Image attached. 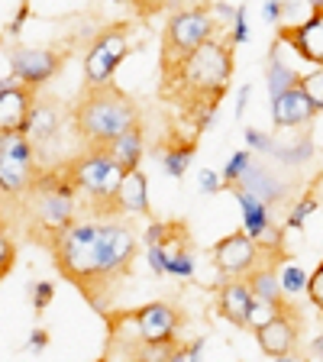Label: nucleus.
Instances as JSON below:
<instances>
[{
    "label": "nucleus",
    "instance_id": "nucleus-1",
    "mask_svg": "<svg viewBox=\"0 0 323 362\" xmlns=\"http://www.w3.org/2000/svg\"><path fill=\"white\" fill-rule=\"evenodd\" d=\"M233 78V45L223 39H207L178 65V71L162 78V94H172L181 104L191 100H220Z\"/></svg>",
    "mask_w": 323,
    "mask_h": 362
},
{
    "label": "nucleus",
    "instance_id": "nucleus-19",
    "mask_svg": "<svg viewBox=\"0 0 323 362\" xmlns=\"http://www.w3.org/2000/svg\"><path fill=\"white\" fill-rule=\"evenodd\" d=\"M233 188H246V191H252V194H259L265 204H278L281 197H285V188H281L275 178H269V168H262V165H252L246 168V175H242L240 181H236Z\"/></svg>",
    "mask_w": 323,
    "mask_h": 362
},
{
    "label": "nucleus",
    "instance_id": "nucleus-5",
    "mask_svg": "<svg viewBox=\"0 0 323 362\" xmlns=\"http://www.w3.org/2000/svg\"><path fill=\"white\" fill-rule=\"evenodd\" d=\"M217 30V16L204 4H191L184 10H175L165 20V33H162V78L178 71V65L194 52L201 42L213 36Z\"/></svg>",
    "mask_w": 323,
    "mask_h": 362
},
{
    "label": "nucleus",
    "instance_id": "nucleus-13",
    "mask_svg": "<svg viewBox=\"0 0 323 362\" xmlns=\"http://www.w3.org/2000/svg\"><path fill=\"white\" fill-rule=\"evenodd\" d=\"M288 45H291L294 55L314 62V65L323 68V4H314L310 16L301 23V26H291V30L278 33Z\"/></svg>",
    "mask_w": 323,
    "mask_h": 362
},
{
    "label": "nucleus",
    "instance_id": "nucleus-20",
    "mask_svg": "<svg viewBox=\"0 0 323 362\" xmlns=\"http://www.w3.org/2000/svg\"><path fill=\"white\" fill-rule=\"evenodd\" d=\"M107 149L113 152V158L120 162L123 168H139V158H143V123H133L127 133H120Z\"/></svg>",
    "mask_w": 323,
    "mask_h": 362
},
{
    "label": "nucleus",
    "instance_id": "nucleus-25",
    "mask_svg": "<svg viewBox=\"0 0 323 362\" xmlns=\"http://www.w3.org/2000/svg\"><path fill=\"white\" fill-rule=\"evenodd\" d=\"M285 308H291V304H275V301H265V298H256L252 314H249V327H252V330H259V327H265L271 317L281 314Z\"/></svg>",
    "mask_w": 323,
    "mask_h": 362
},
{
    "label": "nucleus",
    "instance_id": "nucleus-11",
    "mask_svg": "<svg viewBox=\"0 0 323 362\" xmlns=\"http://www.w3.org/2000/svg\"><path fill=\"white\" fill-rule=\"evenodd\" d=\"M233 194L242 207V230H246L249 236H256L259 246L265 249V256L275 262V259L281 256V230L271 223L269 204L246 188H233Z\"/></svg>",
    "mask_w": 323,
    "mask_h": 362
},
{
    "label": "nucleus",
    "instance_id": "nucleus-40",
    "mask_svg": "<svg viewBox=\"0 0 323 362\" xmlns=\"http://www.w3.org/2000/svg\"><path fill=\"white\" fill-rule=\"evenodd\" d=\"M246 98H249V84L240 90V107H236V117H242V107H246Z\"/></svg>",
    "mask_w": 323,
    "mask_h": 362
},
{
    "label": "nucleus",
    "instance_id": "nucleus-41",
    "mask_svg": "<svg viewBox=\"0 0 323 362\" xmlns=\"http://www.w3.org/2000/svg\"><path fill=\"white\" fill-rule=\"evenodd\" d=\"M42 343H45V333H42V330L33 333V346H42Z\"/></svg>",
    "mask_w": 323,
    "mask_h": 362
},
{
    "label": "nucleus",
    "instance_id": "nucleus-14",
    "mask_svg": "<svg viewBox=\"0 0 323 362\" xmlns=\"http://www.w3.org/2000/svg\"><path fill=\"white\" fill-rule=\"evenodd\" d=\"M298 327H301V320H294V308H285L281 314L271 317L265 327L256 330L259 349L265 356H271V359H285L294 349V343H298Z\"/></svg>",
    "mask_w": 323,
    "mask_h": 362
},
{
    "label": "nucleus",
    "instance_id": "nucleus-42",
    "mask_svg": "<svg viewBox=\"0 0 323 362\" xmlns=\"http://www.w3.org/2000/svg\"><path fill=\"white\" fill-rule=\"evenodd\" d=\"M178 4H194L197 7V4H204V0H178Z\"/></svg>",
    "mask_w": 323,
    "mask_h": 362
},
{
    "label": "nucleus",
    "instance_id": "nucleus-38",
    "mask_svg": "<svg viewBox=\"0 0 323 362\" xmlns=\"http://www.w3.org/2000/svg\"><path fill=\"white\" fill-rule=\"evenodd\" d=\"M281 16V0H265V20H278Z\"/></svg>",
    "mask_w": 323,
    "mask_h": 362
},
{
    "label": "nucleus",
    "instance_id": "nucleus-22",
    "mask_svg": "<svg viewBox=\"0 0 323 362\" xmlns=\"http://www.w3.org/2000/svg\"><path fill=\"white\" fill-rule=\"evenodd\" d=\"M59 123H61V117L52 104H36L30 113V123H26V136L33 139V146L36 143L42 146V143H49V139H55Z\"/></svg>",
    "mask_w": 323,
    "mask_h": 362
},
{
    "label": "nucleus",
    "instance_id": "nucleus-3",
    "mask_svg": "<svg viewBox=\"0 0 323 362\" xmlns=\"http://www.w3.org/2000/svg\"><path fill=\"white\" fill-rule=\"evenodd\" d=\"M55 269L65 275L94 308L104 310L100 291H110L104 285V272H100V223H71L65 233H59L52 243Z\"/></svg>",
    "mask_w": 323,
    "mask_h": 362
},
{
    "label": "nucleus",
    "instance_id": "nucleus-43",
    "mask_svg": "<svg viewBox=\"0 0 323 362\" xmlns=\"http://www.w3.org/2000/svg\"><path fill=\"white\" fill-rule=\"evenodd\" d=\"M314 4H323V0H314Z\"/></svg>",
    "mask_w": 323,
    "mask_h": 362
},
{
    "label": "nucleus",
    "instance_id": "nucleus-10",
    "mask_svg": "<svg viewBox=\"0 0 323 362\" xmlns=\"http://www.w3.org/2000/svg\"><path fill=\"white\" fill-rule=\"evenodd\" d=\"M136 259V236L120 223H100V272H104V285L110 288L129 275Z\"/></svg>",
    "mask_w": 323,
    "mask_h": 362
},
{
    "label": "nucleus",
    "instance_id": "nucleus-17",
    "mask_svg": "<svg viewBox=\"0 0 323 362\" xmlns=\"http://www.w3.org/2000/svg\"><path fill=\"white\" fill-rule=\"evenodd\" d=\"M252 304H256V291H252V285L249 281H226L223 288H220V298H217V310L223 320H230V324L236 327H249V314H252Z\"/></svg>",
    "mask_w": 323,
    "mask_h": 362
},
{
    "label": "nucleus",
    "instance_id": "nucleus-39",
    "mask_svg": "<svg viewBox=\"0 0 323 362\" xmlns=\"http://www.w3.org/2000/svg\"><path fill=\"white\" fill-rule=\"evenodd\" d=\"M310 356H314V359H323V337L314 339V346H310Z\"/></svg>",
    "mask_w": 323,
    "mask_h": 362
},
{
    "label": "nucleus",
    "instance_id": "nucleus-27",
    "mask_svg": "<svg viewBox=\"0 0 323 362\" xmlns=\"http://www.w3.org/2000/svg\"><path fill=\"white\" fill-rule=\"evenodd\" d=\"M301 88L307 90V98L314 100L317 110L323 113V68H320V65H317L314 71H310V75H304V78H301Z\"/></svg>",
    "mask_w": 323,
    "mask_h": 362
},
{
    "label": "nucleus",
    "instance_id": "nucleus-18",
    "mask_svg": "<svg viewBox=\"0 0 323 362\" xmlns=\"http://www.w3.org/2000/svg\"><path fill=\"white\" fill-rule=\"evenodd\" d=\"M117 207L127 214H149V181L143 168H129L117 191Z\"/></svg>",
    "mask_w": 323,
    "mask_h": 362
},
{
    "label": "nucleus",
    "instance_id": "nucleus-29",
    "mask_svg": "<svg viewBox=\"0 0 323 362\" xmlns=\"http://www.w3.org/2000/svg\"><path fill=\"white\" fill-rule=\"evenodd\" d=\"M307 294H310V301L317 304V310H323V262L314 269V275H310L307 281Z\"/></svg>",
    "mask_w": 323,
    "mask_h": 362
},
{
    "label": "nucleus",
    "instance_id": "nucleus-4",
    "mask_svg": "<svg viewBox=\"0 0 323 362\" xmlns=\"http://www.w3.org/2000/svg\"><path fill=\"white\" fill-rule=\"evenodd\" d=\"M65 168L75 181V188L88 194V201L104 207V214L117 211V191L123 185L127 168L113 158V152L107 146H84L81 156L71 158Z\"/></svg>",
    "mask_w": 323,
    "mask_h": 362
},
{
    "label": "nucleus",
    "instance_id": "nucleus-12",
    "mask_svg": "<svg viewBox=\"0 0 323 362\" xmlns=\"http://www.w3.org/2000/svg\"><path fill=\"white\" fill-rule=\"evenodd\" d=\"M59 68H61V59L55 52H49V49H13V55H10L13 78L36 90L45 81H52Z\"/></svg>",
    "mask_w": 323,
    "mask_h": 362
},
{
    "label": "nucleus",
    "instance_id": "nucleus-16",
    "mask_svg": "<svg viewBox=\"0 0 323 362\" xmlns=\"http://www.w3.org/2000/svg\"><path fill=\"white\" fill-rule=\"evenodd\" d=\"M317 104L307 98V90L301 88V84H294V88L281 90V94H275L271 98V120H275V127L288 129V127H304V123H310L317 117Z\"/></svg>",
    "mask_w": 323,
    "mask_h": 362
},
{
    "label": "nucleus",
    "instance_id": "nucleus-7",
    "mask_svg": "<svg viewBox=\"0 0 323 362\" xmlns=\"http://www.w3.org/2000/svg\"><path fill=\"white\" fill-rule=\"evenodd\" d=\"M127 55H129L127 26H110V30H104L90 42L88 52H84V78H88V84H107Z\"/></svg>",
    "mask_w": 323,
    "mask_h": 362
},
{
    "label": "nucleus",
    "instance_id": "nucleus-23",
    "mask_svg": "<svg viewBox=\"0 0 323 362\" xmlns=\"http://www.w3.org/2000/svg\"><path fill=\"white\" fill-rule=\"evenodd\" d=\"M194 152H197V136L194 139H191V136H172L165 156H162V165H165V172L172 175V178H181V175L188 172Z\"/></svg>",
    "mask_w": 323,
    "mask_h": 362
},
{
    "label": "nucleus",
    "instance_id": "nucleus-33",
    "mask_svg": "<svg viewBox=\"0 0 323 362\" xmlns=\"http://www.w3.org/2000/svg\"><path fill=\"white\" fill-rule=\"evenodd\" d=\"M236 42H242V39H249V26H246V7L236 10V33H233Z\"/></svg>",
    "mask_w": 323,
    "mask_h": 362
},
{
    "label": "nucleus",
    "instance_id": "nucleus-32",
    "mask_svg": "<svg viewBox=\"0 0 323 362\" xmlns=\"http://www.w3.org/2000/svg\"><path fill=\"white\" fill-rule=\"evenodd\" d=\"M220 188H223V185H220L217 175H213L211 168H204V172H201V191H204V194H217Z\"/></svg>",
    "mask_w": 323,
    "mask_h": 362
},
{
    "label": "nucleus",
    "instance_id": "nucleus-24",
    "mask_svg": "<svg viewBox=\"0 0 323 362\" xmlns=\"http://www.w3.org/2000/svg\"><path fill=\"white\" fill-rule=\"evenodd\" d=\"M294 84H301V78H298V71L281 59L278 45H275V49H271V62H269V90H271V98L281 94V90H288V88H294Z\"/></svg>",
    "mask_w": 323,
    "mask_h": 362
},
{
    "label": "nucleus",
    "instance_id": "nucleus-35",
    "mask_svg": "<svg viewBox=\"0 0 323 362\" xmlns=\"http://www.w3.org/2000/svg\"><path fill=\"white\" fill-rule=\"evenodd\" d=\"M168 0H133V7H139V10H146V13H155V10H162Z\"/></svg>",
    "mask_w": 323,
    "mask_h": 362
},
{
    "label": "nucleus",
    "instance_id": "nucleus-9",
    "mask_svg": "<svg viewBox=\"0 0 323 362\" xmlns=\"http://www.w3.org/2000/svg\"><path fill=\"white\" fill-rule=\"evenodd\" d=\"M129 324L136 327V337L143 339L146 346H175L181 327V314L175 304L168 301H152L143 304L129 314Z\"/></svg>",
    "mask_w": 323,
    "mask_h": 362
},
{
    "label": "nucleus",
    "instance_id": "nucleus-8",
    "mask_svg": "<svg viewBox=\"0 0 323 362\" xmlns=\"http://www.w3.org/2000/svg\"><path fill=\"white\" fill-rule=\"evenodd\" d=\"M262 259H265V249L246 230L223 236L213 246V265H217V272L226 275V279H246L249 272L262 265Z\"/></svg>",
    "mask_w": 323,
    "mask_h": 362
},
{
    "label": "nucleus",
    "instance_id": "nucleus-26",
    "mask_svg": "<svg viewBox=\"0 0 323 362\" xmlns=\"http://www.w3.org/2000/svg\"><path fill=\"white\" fill-rule=\"evenodd\" d=\"M307 275H304L298 265H285L281 269V288H285V294L288 298H294V294H301V291H307Z\"/></svg>",
    "mask_w": 323,
    "mask_h": 362
},
{
    "label": "nucleus",
    "instance_id": "nucleus-6",
    "mask_svg": "<svg viewBox=\"0 0 323 362\" xmlns=\"http://www.w3.org/2000/svg\"><path fill=\"white\" fill-rule=\"evenodd\" d=\"M75 181L68 175V168H55V172H39L30 188L33 197V214L36 223L42 226V233L49 243L59 233H65L71 226V214H75Z\"/></svg>",
    "mask_w": 323,
    "mask_h": 362
},
{
    "label": "nucleus",
    "instance_id": "nucleus-34",
    "mask_svg": "<svg viewBox=\"0 0 323 362\" xmlns=\"http://www.w3.org/2000/svg\"><path fill=\"white\" fill-rule=\"evenodd\" d=\"M0 256H4V265H0V272L7 275L10 265H13V249H10V236H4V240H0Z\"/></svg>",
    "mask_w": 323,
    "mask_h": 362
},
{
    "label": "nucleus",
    "instance_id": "nucleus-36",
    "mask_svg": "<svg viewBox=\"0 0 323 362\" xmlns=\"http://www.w3.org/2000/svg\"><path fill=\"white\" fill-rule=\"evenodd\" d=\"M201 349H204V343H194V346H188V349L172 353V359H194V356H201Z\"/></svg>",
    "mask_w": 323,
    "mask_h": 362
},
{
    "label": "nucleus",
    "instance_id": "nucleus-28",
    "mask_svg": "<svg viewBox=\"0 0 323 362\" xmlns=\"http://www.w3.org/2000/svg\"><path fill=\"white\" fill-rule=\"evenodd\" d=\"M252 165V156H249V152H236L233 158H230V165L223 168V181L226 185H230V188H233L236 181L242 178V175H246V168Z\"/></svg>",
    "mask_w": 323,
    "mask_h": 362
},
{
    "label": "nucleus",
    "instance_id": "nucleus-2",
    "mask_svg": "<svg viewBox=\"0 0 323 362\" xmlns=\"http://www.w3.org/2000/svg\"><path fill=\"white\" fill-rule=\"evenodd\" d=\"M139 123L136 104L120 88L107 84H84L81 98L71 110V127L84 146H110L120 133Z\"/></svg>",
    "mask_w": 323,
    "mask_h": 362
},
{
    "label": "nucleus",
    "instance_id": "nucleus-15",
    "mask_svg": "<svg viewBox=\"0 0 323 362\" xmlns=\"http://www.w3.org/2000/svg\"><path fill=\"white\" fill-rule=\"evenodd\" d=\"M33 90L30 84H4L0 90V129L4 133H26V123H30V113L36 107L33 100Z\"/></svg>",
    "mask_w": 323,
    "mask_h": 362
},
{
    "label": "nucleus",
    "instance_id": "nucleus-37",
    "mask_svg": "<svg viewBox=\"0 0 323 362\" xmlns=\"http://www.w3.org/2000/svg\"><path fill=\"white\" fill-rule=\"evenodd\" d=\"M246 139H249L252 146H256V149H271V143L259 136V129H246Z\"/></svg>",
    "mask_w": 323,
    "mask_h": 362
},
{
    "label": "nucleus",
    "instance_id": "nucleus-31",
    "mask_svg": "<svg viewBox=\"0 0 323 362\" xmlns=\"http://www.w3.org/2000/svg\"><path fill=\"white\" fill-rule=\"evenodd\" d=\"M33 288H36V291H33V304L42 310L45 304L52 301V285H49V281H39V285H33Z\"/></svg>",
    "mask_w": 323,
    "mask_h": 362
},
{
    "label": "nucleus",
    "instance_id": "nucleus-30",
    "mask_svg": "<svg viewBox=\"0 0 323 362\" xmlns=\"http://www.w3.org/2000/svg\"><path fill=\"white\" fill-rule=\"evenodd\" d=\"M314 207H317L314 197H304V201L291 211V217H288V226H304V220H307L310 214H314Z\"/></svg>",
    "mask_w": 323,
    "mask_h": 362
},
{
    "label": "nucleus",
    "instance_id": "nucleus-21",
    "mask_svg": "<svg viewBox=\"0 0 323 362\" xmlns=\"http://www.w3.org/2000/svg\"><path fill=\"white\" fill-rule=\"evenodd\" d=\"M246 281L252 285L256 298H265V301H275V304H291V301H288V294H285V288H281V275L271 269V262L252 269L246 275Z\"/></svg>",
    "mask_w": 323,
    "mask_h": 362
}]
</instances>
